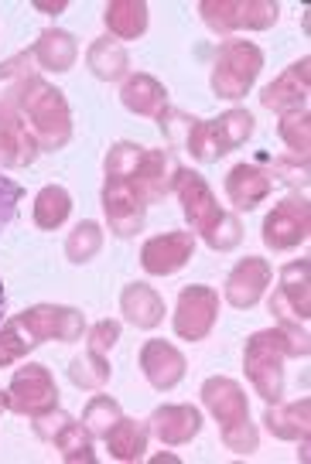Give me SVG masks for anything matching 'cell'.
Here are the masks:
<instances>
[{"instance_id": "obj_1", "label": "cell", "mask_w": 311, "mask_h": 464, "mask_svg": "<svg viewBox=\"0 0 311 464\" xmlns=\"http://www.w3.org/2000/svg\"><path fill=\"white\" fill-rule=\"evenodd\" d=\"M311 352L308 334L287 332V328H264L253 332L243 348V369L247 379L264 403H277L284 396V359H305Z\"/></svg>"}, {"instance_id": "obj_2", "label": "cell", "mask_w": 311, "mask_h": 464, "mask_svg": "<svg viewBox=\"0 0 311 464\" xmlns=\"http://www.w3.org/2000/svg\"><path fill=\"white\" fill-rule=\"evenodd\" d=\"M175 191H178V202H181V212L189 218V226L206 239L209 249L229 253V249H237L239 243H243V226H239V218L233 216V212H222L202 174L181 168L175 181Z\"/></svg>"}, {"instance_id": "obj_3", "label": "cell", "mask_w": 311, "mask_h": 464, "mask_svg": "<svg viewBox=\"0 0 311 464\" xmlns=\"http://www.w3.org/2000/svg\"><path fill=\"white\" fill-rule=\"evenodd\" d=\"M11 96L17 102V113L31 123V133L44 150H62L73 140V110L65 102V92L44 82L42 75H28L15 82Z\"/></svg>"}, {"instance_id": "obj_4", "label": "cell", "mask_w": 311, "mask_h": 464, "mask_svg": "<svg viewBox=\"0 0 311 464\" xmlns=\"http://www.w3.org/2000/svg\"><path fill=\"white\" fill-rule=\"evenodd\" d=\"M202 403L206 410L219 420L222 427V444L233 454H253L260 448V434H257V423H250V403H247V392L237 379L229 376H212L202 382Z\"/></svg>"}, {"instance_id": "obj_5", "label": "cell", "mask_w": 311, "mask_h": 464, "mask_svg": "<svg viewBox=\"0 0 311 464\" xmlns=\"http://www.w3.org/2000/svg\"><path fill=\"white\" fill-rule=\"evenodd\" d=\"M264 69V52L253 42H226L216 52L209 86L219 100H243Z\"/></svg>"}, {"instance_id": "obj_6", "label": "cell", "mask_w": 311, "mask_h": 464, "mask_svg": "<svg viewBox=\"0 0 311 464\" xmlns=\"http://www.w3.org/2000/svg\"><path fill=\"white\" fill-rule=\"evenodd\" d=\"M270 314L277 318V328L308 334L311 318V260H295L281 270V287L270 297Z\"/></svg>"}, {"instance_id": "obj_7", "label": "cell", "mask_w": 311, "mask_h": 464, "mask_svg": "<svg viewBox=\"0 0 311 464\" xmlns=\"http://www.w3.org/2000/svg\"><path fill=\"white\" fill-rule=\"evenodd\" d=\"M199 14L216 34L229 31H267L277 24L281 4L274 0H202Z\"/></svg>"}, {"instance_id": "obj_8", "label": "cell", "mask_w": 311, "mask_h": 464, "mask_svg": "<svg viewBox=\"0 0 311 464\" xmlns=\"http://www.w3.org/2000/svg\"><path fill=\"white\" fill-rule=\"evenodd\" d=\"M311 232V205L305 195H291L277 202L264 218V229H260V239H264L267 249L274 253H287V249L301 246Z\"/></svg>"}, {"instance_id": "obj_9", "label": "cell", "mask_w": 311, "mask_h": 464, "mask_svg": "<svg viewBox=\"0 0 311 464\" xmlns=\"http://www.w3.org/2000/svg\"><path fill=\"white\" fill-rule=\"evenodd\" d=\"M219 321V294L206 284H189L178 294V307H175V334L185 338V342H206L209 332L216 328Z\"/></svg>"}, {"instance_id": "obj_10", "label": "cell", "mask_w": 311, "mask_h": 464, "mask_svg": "<svg viewBox=\"0 0 311 464\" xmlns=\"http://www.w3.org/2000/svg\"><path fill=\"white\" fill-rule=\"evenodd\" d=\"M17 324L28 332L34 345H42V342H79L86 332L83 311L65 304H34L17 314Z\"/></svg>"}, {"instance_id": "obj_11", "label": "cell", "mask_w": 311, "mask_h": 464, "mask_svg": "<svg viewBox=\"0 0 311 464\" xmlns=\"http://www.w3.org/2000/svg\"><path fill=\"white\" fill-rule=\"evenodd\" d=\"M52 406H59V386L52 372L38 362L21 365L7 386V410H15L21 417H38Z\"/></svg>"}, {"instance_id": "obj_12", "label": "cell", "mask_w": 311, "mask_h": 464, "mask_svg": "<svg viewBox=\"0 0 311 464\" xmlns=\"http://www.w3.org/2000/svg\"><path fill=\"white\" fill-rule=\"evenodd\" d=\"M178 171H181V164L175 160V150H171V147L144 150V158H141V164H137V171L131 174L127 185H131V191L144 205H154L175 191Z\"/></svg>"}, {"instance_id": "obj_13", "label": "cell", "mask_w": 311, "mask_h": 464, "mask_svg": "<svg viewBox=\"0 0 311 464\" xmlns=\"http://www.w3.org/2000/svg\"><path fill=\"white\" fill-rule=\"evenodd\" d=\"M38 158V140L28 130L24 116L17 113L15 96L0 100V164L4 168H28Z\"/></svg>"}, {"instance_id": "obj_14", "label": "cell", "mask_w": 311, "mask_h": 464, "mask_svg": "<svg viewBox=\"0 0 311 464\" xmlns=\"http://www.w3.org/2000/svg\"><path fill=\"white\" fill-rule=\"evenodd\" d=\"M195 256V236L192 232H164V236H151L141 246V266L151 276H171L178 274L185 263Z\"/></svg>"}, {"instance_id": "obj_15", "label": "cell", "mask_w": 311, "mask_h": 464, "mask_svg": "<svg viewBox=\"0 0 311 464\" xmlns=\"http://www.w3.org/2000/svg\"><path fill=\"white\" fill-rule=\"evenodd\" d=\"M103 212L106 222H110V232L120 236V239H131L144 229V218H148V205L141 202L131 191L127 181H117V178H106L103 185Z\"/></svg>"}, {"instance_id": "obj_16", "label": "cell", "mask_w": 311, "mask_h": 464, "mask_svg": "<svg viewBox=\"0 0 311 464\" xmlns=\"http://www.w3.org/2000/svg\"><path fill=\"white\" fill-rule=\"evenodd\" d=\"M311 92V58H297L295 65H287L270 86L260 92V102L274 113H291V110H308Z\"/></svg>"}, {"instance_id": "obj_17", "label": "cell", "mask_w": 311, "mask_h": 464, "mask_svg": "<svg viewBox=\"0 0 311 464\" xmlns=\"http://www.w3.org/2000/svg\"><path fill=\"white\" fill-rule=\"evenodd\" d=\"M270 280H274V270H270V263L264 256L239 260L226 276V304L237 307V311H250L253 304H260Z\"/></svg>"}, {"instance_id": "obj_18", "label": "cell", "mask_w": 311, "mask_h": 464, "mask_svg": "<svg viewBox=\"0 0 311 464\" xmlns=\"http://www.w3.org/2000/svg\"><path fill=\"white\" fill-rule=\"evenodd\" d=\"M185 369H189L185 355L171 342H164V338H151L141 348V372H144V379L158 392L175 390L178 382L185 379Z\"/></svg>"}, {"instance_id": "obj_19", "label": "cell", "mask_w": 311, "mask_h": 464, "mask_svg": "<svg viewBox=\"0 0 311 464\" xmlns=\"http://www.w3.org/2000/svg\"><path fill=\"white\" fill-rule=\"evenodd\" d=\"M199 430H202V413L189 403L158 406V410L151 413V434L158 437L161 444H168V448L189 444Z\"/></svg>"}, {"instance_id": "obj_20", "label": "cell", "mask_w": 311, "mask_h": 464, "mask_svg": "<svg viewBox=\"0 0 311 464\" xmlns=\"http://www.w3.org/2000/svg\"><path fill=\"white\" fill-rule=\"evenodd\" d=\"M270 191H274V178L257 164H237L226 174V198L237 212H253L260 202H267Z\"/></svg>"}, {"instance_id": "obj_21", "label": "cell", "mask_w": 311, "mask_h": 464, "mask_svg": "<svg viewBox=\"0 0 311 464\" xmlns=\"http://www.w3.org/2000/svg\"><path fill=\"white\" fill-rule=\"evenodd\" d=\"M264 423L277 440H308L311 437V400L301 396L295 403H267Z\"/></svg>"}, {"instance_id": "obj_22", "label": "cell", "mask_w": 311, "mask_h": 464, "mask_svg": "<svg viewBox=\"0 0 311 464\" xmlns=\"http://www.w3.org/2000/svg\"><path fill=\"white\" fill-rule=\"evenodd\" d=\"M120 311L141 332H151V328H158L164 321L161 294L154 287H148V284H127L123 294H120Z\"/></svg>"}, {"instance_id": "obj_23", "label": "cell", "mask_w": 311, "mask_h": 464, "mask_svg": "<svg viewBox=\"0 0 311 464\" xmlns=\"http://www.w3.org/2000/svg\"><path fill=\"white\" fill-rule=\"evenodd\" d=\"M120 100L123 106L137 116H158L168 110V89L148 72H137V75H127L123 79V89H120Z\"/></svg>"}, {"instance_id": "obj_24", "label": "cell", "mask_w": 311, "mask_h": 464, "mask_svg": "<svg viewBox=\"0 0 311 464\" xmlns=\"http://www.w3.org/2000/svg\"><path fill=\"white\" fill-rule=\"evenodd\" d=\"M103 21L110 28V38L137 42L148 31V4L144 0H110L103 7Z\"/></svg>"}, {"instance_id": "obj_25", "label": "cell", "mask_w": 311, "mask_h": 464, "mask_svg": "<svg viewBox=\"0 0 311 464\" xmlns=\"http://www.w3.org/2000/svg\"><path fill=\"white\" fill-rule=\"evenodd\" d=\"M34 62L48 69V72H69L75 65V58H79V44L69 31L62 28H48L38 34V42H34Z\"/></svg>"}, {"instance_id": "obj_26", "label": "cell", "mask_w": 311, "mask_h": 464, "mask_svg": "<svg viewBox=\"0 0 311 464\" xmlns=\"http://www.w3.org/2000/svg\"><path fill=\"white\" fill-rule=\"evenodd\" d=\"M148 437H151V427L141 420H131V417H120L110 430H106V450H110V458H117V461H141L144 458V450H148Z\"/></svg>"}, {"instance_id": "obj_27", "label": "cell", "mask_w": 311, "mask_h": 464, "mask_svg": "<svg viewBox=\"0 0 311 464\" xmlns=\"http://www.w3.org/2000/svg\"><path fill=\"white\" fill-rule=\"evenodd\" d=\"M209 137H212L216 158H222V154L237 150L253 137V116L247 110H226L216 120H209Z\"/></svg>"}, {"instance_id": "obj_28", "label": "cell", "mask_w": 311, "mask_h": 464, "mask_svg": "<svg viewBox=\"0 0 311 464\" xmlns=\"http://www.w3.org/2000/svg\"><path fill=\"white\" fill-rule=\"evenodd\" d=\"M86 65L96 79H103V82H117V79H123L127 69H131V55H127V48H123L117 38L103 34V38H96V42L89 44Z\"/></svg>"}, {"instance_id": "obj_29", "label": "cell", "mask_w": 311, "mask_h": 464, "mask_svg": "<svg viewBox=\"0 0 311 464\" xmlns=\"http://www.w3.org/2000/svg\"><path fill=\"white\" fill-rule=\"evenodd\" d=\"M69 212H73V195L62 185H44L34 195V226L38 229H59V226H65Z\"/></svg>"}, {"instance_id": "obj_30", "label": "cell", "mask_w": 311, "mask_h": 464, "mask_svg": "<svg viewBox=\"0 0 311 464\" xmlns=\"http://www.w3.org/2000/svg\"><path fill=\"white\" fill-rule=\"evenodd\" d=\"M100 249H103V226L92 222V218L79 222V226L69 232V239H65V256H69V263H75V266L96 260Z\"/></svg>"}, {"instance_id": "obj_31", "label": "cell", "mask_w": 311, "mask_h": 464, "mask_svg": "<svg viewBox=\"0 0 311 464\" xmlns=\"http://www.w3.org/2000/svg\"><path fill=\"white\" fill-rule=\"evenodd\" d=\"M110 376H113V369H110L106 355H100V352H86V355L73 359V365H69V379H73L75 390H103Z\"/></svg>"}, {"instance_id": "obj_32", "label": "cell", "mask_w": 311, "mask_h": 464, "mask_svg": "<svg viewBox=\"0 0 311 464\" xmlns=\"http://www.w3.org/2000/svg\"><path fill=\"white\" fill-rule=\"evenodd\" d=\"M55 448H59L62 461L65 464H96V450H92V434H89L83 423H69L59 437H55Z\"/></svg>"}, {"instance_id": "obj_33", "label": "cell", "mask_w": 311, "mask_h": 464, "mask_svg": "<svg viewBox=\"0 0 311 464\" xmlns=\"http://www.w3.org/2000/svg\"><path fill=\"white\" fill-rule=\"evenodd\" d=\"M277 133H281L284 144L291 147V154L308 158V150H311V113L308 110H291V113H281Z\"/></svg>"}, {"instance_id": "obj_34", "label": "cell", "mask_w": 311, "mask_h": 464, "mask_svg": "<svg viewBox=\"0 0 311 464\" xmlns=\"http://www.w3.org/2000/svg\"><path fill=\"white\" fill-rule=\"evenodd\" d=\"M148 147L133 144V140H117V144L106 150L103 171L106 178H117V181H131V174L137 171V164L144 158Z\"/></svg>"}, {"instance_id": "obj_35", "label": "cell", "mask_w": 311, "mask_h": 464, "mask_svg": "<svg viewBox=\"0 0 311 464\" xmlns=\"http://www.w3.org/2000/svg\"><path fill=\"white\" fill-rule=\"evenodd\" d=\"M120 403L113 396H92L89 406L83 410V427H86L92 437H106V430L120 420Z\"/></svg>"}, {"instance_id": "obj_36", "label": "cell", "mask_w": 311, "mask_h": 464, "mask_svg": "<svg viewBox=\"0 0 311 464\" xmlns=\"http://www.w3.org/2000/svg\"><path fill=\"white\" fill-rule=\"evenodd\" d=\"M31 348H38V345H34V342L28 338V332L17 324V318H11L4 328H0V369H4V365L21 362Z\"/></svg>"}, {"instance_id": "obj_37", "label": "cell", "mask_w": 311, "mask_h": 464, "mask_svg": "<svg viewBox=\"0 0 311 464\" xmlns=\"http://www.w3.org/2000/svg\"><path fill=\"white\" fill-rule=\"evenodd\" d=\"M31 420H34V434L42 437V440H48V444H55V437L73 423V417H69L62 406H52V410H44V413L31 417Z\"/></svg>"}, {"instance_id": "obj_38", "label": "cell", "mask_w": 311, "mask_h": 464, "mask_svg": "<svg viewBox=\"0 0 311 464\" xmlns=\"http://www.w3.org/2000/svg\"><path fill=\"white\" fill-rule=\"evenodd\" d=\"M21 198H24V188H21L17 181H11V178H4V174H0V232L15 222Z\"/></svg>"}, {"instance_id": "obj_39", "label": "cell", "mask_w": 311, "mask_h": 464, "mask_svg": "<svg viewBox=\"0 0 311 464\" xmlns=\"http://www.w3.org/2000/svg\"><path fill=\"white\" fill-rule=\"evenodd\" d=\"M117 342H120V321L103 318L89 328V352L106 355V352H113V348H117Z\"/></svg>"}, {"instance_id": "obj_40", "label": "cell", "mask_w": 311, "mask_h": 464, "mask_svg": "<svg viewBox=\"0 0 311 464\" xmlns=\"http://www.w3.org/2000/svg\"><path fill=\"white\" fill-rule=\"evenodd\" d=\"M277 174H281L284 181H291V185H305V181H308V158H301V154L277 158L274 160V174H270V178H277Z\"/></svg>"}, {"instance_id": "obj_41", "label": "cell", "mask_w": 311, "mask_h": 464, "mask_svg": "<svg viewBox=\"0 0 311 464\" xmlns=\"http://www.w3.org/2000/svg\"><path fill=\"white\" fill-rule=\"evenodd\" d=\"M31 62H34V52H17L15 58H7V62H0V82H21V79H28V69H31Z\"/></svg>"}, {"instance_id": "obj_42", "label": "cell", "mask_w": 311, "mask_h": 464, "mask_svg": "<svg viewBox=\"0 0 311 464\" xmlns=\"http://www.w3.org/2000/svg\"><path fill=\"white\" fill-rule=\"evenodd\" d=\"M69 4L65 0H34V11H44V14H62Z\"/></svg>"}, {"instance_id": "obj_43", "label": "cell", "mask_w": 311, "mask_h": 464, "mask_svg": "<svg viewBox=\"0 0 311 464\" xmlns=\"http://www.w3.org/2000/svg\"><path fill=\"white\" fill-rule=\"evenodd\" d=\"M164 461H168V464H178V458H175V454H158V458H154V464H164Z\"/></svg>"}, {"instance_id": "obj_44", "label": "cell", "mask_w": 311, "mask_h": 464, "mask_svg": "<svg viewBox=\"0 0 311 464\" xmlns=\"http://www.w3.org/2000/svg\"><path fill=\"white\" fill-rule=\"evenodd\" d=\"M4 307H7V294H4V284H0V318H4Z\"/></svg>"}, {"instance_id": "obj_45", "label": "cell", "mask_w": 311, "mask_h": 464, "mask_svg": "<svg viewBox=\"0 0 311 464\" xmlns=\"http://www.w3.org/2000/svg\"><path fill=\"white\" fill-rule=\"evenodd\" d=\"M7 410V392H0V413Z\"/></svg>"}]
</instances>
